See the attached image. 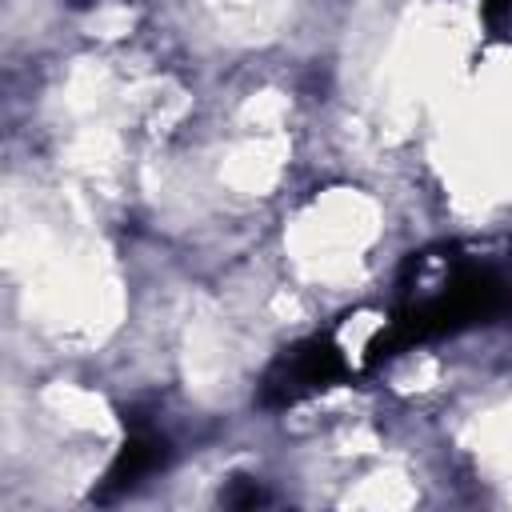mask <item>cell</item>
<instances>
[{"label":"cell","mask_w":512,"mask_h":512,"mask_svg":"<svg viewBox=\"0 0 512 512\" xmlns=\"http://www.w3.org/2000/svg\"><path fill=\"white\" fill-rule=\"evenodd\" d=\"M220 504H224V508H256V504H268V492H264L256 480L236 476V480L220 492Z\"/></svg>","instance_id":"3957f363"},{"label":"cell","mask_w":512,"mask_h":512,"mask_svg":"<svg viewBox=\"0 0 512 512\" xmlns=\"http://www.w3.org/2000/svg\"><path fill=\"white\" fill-rule=\"evenodd\" d=\"M480 8H484V16H488L492 28H500L512 16V0H480Z\"/></svg>","instance_id":"277c9868"},{"label":"cell","mask_w":512,"mask_h":512,"mask_svg":"<svg viewBox=\"0 0 512 512\" xmlns=\"http://www.w3.org/2000/svg\"><path fill=\"white\" fill-rule=\"evenodd\" d=\"M164 456H168V444H164L160 436H152V432H132V436L124 440V448L116 452V460L108 464V476H104V484L96 488V500H112V496L136 488L148 472H156V468L164 464Z\"/></svg>","instance_id":"7a4b0ae2"},{"label":"cell","mask_w":512,"mask_h":512,"mask_svg":"<svg viewBox=\"0 0 512 512\" xmlns=\"http://www.w3.org/2000/svg\"><path fill=\"white\" fill-rule=\"evenodd\" d=\"M340 376H344V360H340L336 344L324 336H312L276 360V368L268 372V380L260 388V400L264 404H292L316 388H328Z\"/></svg>","instance_id":"6da1fadb"}]
</instances>
